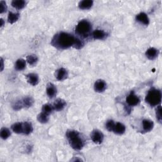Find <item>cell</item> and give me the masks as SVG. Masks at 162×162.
<instances>
[{"mask_svg": "<svg viewBox=\"0 0 162 162\" xmlns=\"http://www.w3.org/2000/svg\"><path fill=\"white\" fill-rule=\"evenodd\" d=\"M77 39V38L72 34L61 32L54 36L51 44L53 46L58 50H66L70 47L74 48Z\"/></svg>", "mask_w": 162, "mask_h": 162, "instance_id": "obj_1", "label": "cell"}, {"mask_svg": "<svg viewBox=\"0 0 162 162\" xmlns=\"http://www.w3.org/2000/svg\"><path fill=\"white\" fill-rule=\"evenodd\" d=\"M66 137L70 146L75 150H81L85 145V141L83 137L77 131H67Z\"/></svg>", "mask_w": 162, "mask_h": 162, "instance_id": "obj_2", "label": "cell"}, {"mask_svg": "<svg viewBox=\"0 0 162 162\" xmlns=\"http://www.w3.org/2000/svg\"><path fill=\"white\" fill-rule=\"evenodd\" d=\"M145 101L151 107L160 105L161 101V91L155 88L151 89L145 98Z\"/></svg>", "mask_w": 162, "mask_h": 162, "instance_id": "obj_3", "label": "cell"}, {"mask_svg": "<svg viewBox=\"0 0 162 162\" xmlns=\"http://www.w3.org/2000/svg\"><path fill=\"white\" fill-rule=\"evenodd\" d=\"M92 25L87 20H83L78 23L75 28V32L77 35L82 37H87L91 33Z\"/></svg>", "mask_w": 162, "mask_h": 162, "instance_id": "obj_4", "label": "cell"}, {"mask_svg": "<svg viewBox=\"0 0 162 162\" xmlns=\"http://www.w3.org/2000/svg\"><path fill=\"white\" fill-rule=\"evenodd\" d=\"M91 138L95 144L100 145L103 143L104 139V134L100 131L94 129L93 131L91 134Z\"/></svg>", "mask_w": 162, "mask_h": 162, "instance_id": "obj_5", "label": "cell"}, {"mask_svg": "<svg viewBox=\"0 0 162 162\" xmlns=\"http://www.w3.org/2000/svg\"><path fill=\"white\" fill-rule=\"evenodd\" d=\"M126 103L131 107L137 106L140 103V98L132 91L127 97Z\"/></svg>", "mask_w": 162, "mask_h": 162, "instance_id": "obj_6", "label": "cell"}, {"mask_svg": "<svg viewBox=\"0 0 162 162\" xmlns=\"http://www.w3.org/2000/svg\"><path fill=\"white\" fill-rule=\"evenodd\" d=\"M94 91L97 93H103L107 89V83L105 81L101 79L96 80L94 85Z\"/></svg>", "mask_w": 162, "mask_h": 162, "instance_id": "obj_7", "label": "cell"}, {"mask_svg": "<svg viewBox=\"0 0 162 162\" xmlns=\"http://www.w3.org/2000/svg\"><path fill=\"white\" fill-rule=\"evenodd\" d=\"M136 19L137 21L142 24L148 26L150 24V19L146 13L144 12H141L137 14L136 17Z\"/></svg>", "mask_w": 162, "mask_h": 162, "instance_id": "obj_8", "label": "cell"}, {"mask_svg": "<svg viewBox=\"0 0 162 162\" xmlns=\"http://www.w3.org/2000/svg\"><path fill=\"white\" fill-rule=\"evenodd\" d=\"M66 105H67V103L65 100H64L63 99L58 98L55 101L53 105V107L55 110L59 112V111L63 110L65 108Z\"/></svg>", "mask_w": 162, "mask_h": 162, "instance_id": "obj_9", "label": "cell"}, {"mask_svg": "<svg viewBox=\"0 0 162 162\" xmlns=\"http://www.w3.org/2000/svg\"><path fill=\"white\" fill-rule=\"evenodd\" d=\"M55 77L58 80L62 81L67 79L69 76V73L68 71L64 69V68H60L58 70L56 71V74Z\"/></svg>", "mask_w": 162, "mask_h": 162, "instance_id": "obj_10", "label": "cell"}, {"mask_svg": "<svg viewBox=\"0 0 162 162\" xmlns=\"http://www.w3.org/2000/svg\"><path fill=\"white\" fill-rule=\"evenodd\" d=\"M27 82L32 86H36L39 83V76L34 73H31L26 75Z\"/></svg>", "mask_w": 162, "mask_h": 162, "instance_id": "obj_11", "label": "cell"}, {"mask_svg": "<svg viewBox=\"0 0 162 162\" xmlns=\"http://www.w3.org/2000/svg\"><path fill=\"white\" fill-rule=\"evenodd\" d=\"M93 37L94 39H99V40H103L107 37V33L103 30L97 29L93 31L92 34Z\"/></svg>", "mask_w": 162, "mask_h": 162, "instance_id": "obj_12", "label": "cell"}, {"mask_svg": "<svg viewBox=\"0 0 162 162\" xmlns=\"http://www.w3.org/2000/svg\"><path fill=\"white\" fill-rule=\"evenodd\" d=\"M159 55V51L155 48H150L146 51V57L151 60H153L158 57Z\"/></svg>", "mask_w": 162, "mask_h": 162, "instance_id": "obj_13", "label": "cell"}, {"mask_svg": "<svg viewBox=\"0 0 162 162\" xmlns=\"http://www.w3.org/2000/svg\"><path fill=\"white\" fill-rule=\"evenodd\" d=\"M46 93L50 98H54L57 93L56 87L53 83H48L46 87Z\"/></svg>", "mask_w": 162, "mask_h": 162, "instance_id": "obj_14", "label": "cell"}, {"mask_svg": "<svg viewBox=\"0 0 162 162\" xmlns=\"http://www.w3.org/2000/svg\"><path fill=\"white\" fill-rule=\"evenodd\" d=\"M94 2L91 0H84L79 2L78 6L80 10H89L93 6Z\"/></svg>", "mask_w": 162, "mask_h": 162, "instance_id": "obj_15", "label": "cell"}, {"mask_svg": "<svg viewBox=\"0 0 162 162\" xmlns=\"http://www.w3.org/2000/svg\"><path fill=\"white\" fill-rule=\"evenodd\" d=\"M153 127L154 123L153 121L148 119H145L143 120V128L145 132H149L153 130Z\"/></svg>", "mask_w": 162, "mask_h": 162, "instance_id": "obj_16", "label": "cell"}, {"mask_svg": "<svg viewBox=\"0 0 162 162\" xmlns=\"http://www.w3.org/2000/svg\"><path fill=\"white\" fill-rule=\"evenodd\" d=\"M126 126L120 122H117L115 124L113 132L118 135H122L126 132Z\"/></svg>", "mask_w": 162, "mask_h": 162, "instance_id": "obj_17", "label": "cell"}, {"mask_svg": "<svg viewBox=\"0 0 162 162\" xmlns=\"http://www.w3.org/2000/svg\"><path fill=\"white\" fill-rule=\"evenodd\" d=\"M26 67V61L22 58L17 60L15 64V68L18 71L23 70Z\"/></svg>", "mask_w": 162, "mask_h": 162, "instance_id": "obj_18", "label": "cell"}, {"mask_svg": "<svg viewBox=\"0 0 162 162\" xmlns=\"http://www.w3.org/2000/svg\"><path fill=\"white\" fill-rule=\"evenodd\" d=\"M26 5V2L24 0H14L12 2V6L17 9V10H22Z\"/></svg>", "mask_w": 162, "mask_h": 162, "instance_id": "obj_19", "label": "cell"}, {"mask_svg": "<svg viewBox=\"0 0 162 162\" xmlns=\"http://www.w3.org/2000/svg\"><path fill=\"white\" fill-rule=\"evenodd\" d=\"M13 132L16 134H23V122H17L12 126Z\"/></svg>", "mask_w": 162, "mask_h": 162, "instance_id": "obj_20", "label": "cell"}, {"mask_svg": "<svg viewBox=\"0 0 162 162\" xmlns=\"http://www.w3.org/2000/svg\"><path fill=\"white\" fill-rule=\"evenodd\" d=\"M33 131V127L31 123L29 122H23V134L26 135H29Z\"/></svg>", "mask_w": 162, "mask_h": 162, "instance_id": "obj_21", "label": "cell"}, {"mask_svg": "<svg viewBox=\"0 0 162 162\" xmlns=\"http://www.w3.org/2000/svg\"><path fill=\"white\" fill-rule=\"evenodd\" d=\"M49 115L48 114H46L44 112H41L40 113L37 117V120L41 124H46L49 121V119H50V117H49Z\"/></svg>", "mask_w": 162, "mask_h": 162, "instance_id": "obj_22", "label": "cell"}, {"mask_svg": "<svg viewBox=\"0 0 162 162\" xmlns=\"http://www.w3.org/2000/svg\"><path fill=\"white\" fill-rule=\"evenodd\" d=\"M22 101L24 108H30L33 105V104L34 103V101L33 98L30 96H27V97L23 98L22 99Z\"/></svg>", "mask_w": 162, "mask_h": 162, "instance_id": "obj_23", "label": "cell"}, {"mask_svg": "<svg viewBox=\"0 0 162 162\" xmlns=\"http://www.w3.org/2000/svg\"><path fill=\"white\" fill-rule=\"evenodd\" d=\"M20 17V14L18 13L9 12L8 15V22L12 24L16 22Z\"/></svg>", "mask_w": 162, "mask_h": 162, "instance_id": "obj_24", "label": "cell"}, {"mask_svg": "<svg viewBox=\"0 0 162 162\" xmlns=\"http://www.w3.org/2000/svg\"><path fill=\"white\" fill-rule=\"evenodd\" d=\"M27 62L31 66H34L38 62V58L35 55H29L27 56Z\"/></svg>", "mask_w": 162, "mask_h": 162, "instance_id": "obj_25", "label": "cell"}, {"mask_svg": "<svg viewBox=\"0 0 162 162\" xmlns=\"http://www.w3.org/2000/svg\"><path fill=\"white\" fill-rule=\"evenodd\" d=\"M11 135V132H10V131L7 128V127H3L1 129V131H0V136H1V137L5 140V139H7Z\"/></svg>", "mask_w": 162, "mask_h": 162, "instance_id": "obj_26", "label": "cell"}, {"mask_svg": "<svg viewBox=\"0 0 162 162\" xmlns=\"http://www.w3.org/2000/svg\"><path fill=\"white\" fill-rule=\"evenodd\" d=\"M53 110H55L54 108H53V105H51L50 104H45L43 106V108H42V112L46 114H48V115L51 114Z\"/></svg>", "mask_w": 162, "mask_h": 162, "instance_id": "obj_27", "label": "cell"}, {"mask_svg": "<svg viewBox=\"0 0 162 162\" xmlns=\"http://www.w3.org/2000/svg\"><path fill=\"white\" fill-rule=\"evenodd\" d=\"M115 126V122L113 120H109L106 122V129L109 131V132H113L114 127Z\"/></svg>", "mask_w": 162, "mask_h": 162, "instance_id": "obj_28", "label": "cell"}, {"mask_svg": "<svg viewBox=\"0 0 162 162\" xmlns=\"http://www.w3.org/2000/svg\"><path fill=\"white\" fill-rule=\"evenodd\" d=\"M23 108H24V106H23L22 99L16 101L14 103V104L13 105V108L16 111H18L22 109Z\"/></svg>", "mask_w": 162, "mask_h": 162, "instance_id": "obj_29", "label": "cell"}, {"mask_svg": "<svg viewBox=\"0 0 162 162\" xmlns=\"http://www.w3.org/2000/svg\"><path fill=\"white\" fill-rule=\"evenodd\" d=\"M156 119L160 123H161V118H162V115H161V105H158L157 107V108L156 110Z\"/></svg>", "mask_w": 162, "mask_h": 162, "instance_id": "obj_30", "label": "cell"}, {"mask_svg": "<svg viewBox=\"0 0 162 162\" xmlns=\"http://www.w3.org/2000/svg\"><path fill=\"white\" fill-rule=\"evenodd\" d=\"M7 10V5L5 2L2 1L0 2V13H3Z\"/></svg>", "mask_w": 162, "mask_h": 162, "instance_id": "obj_31", "label": "cell"}, {"mask_svg": "<svg viewBox=\"0 0 162 162\" xmlns=\"http://www.w3.org/2000/svg\"><path fill=\"white\" fill-rule=\"evenodd\" d=\"M1 70L2 71H3V68H4V64H3V58H1Z\"/></svg>", "mask_w": 162, "mask_h": 162, "instance_id": "obj_32", "label": "cell"}, {"mask_svg": "<svg viewBox=\"0 0 162 162\" xmlns=\"http://www.w3.org/2000/svg\"><path fill=\"white\" fill-rule=\"evenodd\" d=\"M1 22H2V24H1V27H3V25H4V20H3V19H1Z\"/></svg>", "mask_w": 162, "mask_h": 162, "instance_id": "obj_33", "label": "cell"}]
</instances>
